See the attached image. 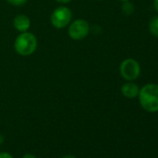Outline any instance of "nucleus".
Masks as SVG:
<instances>
[{
  "label": "nucleus",
  "instance_id": "ddd939ff",
  "mask_svg": "<svg viewBox=\"0 0 158 158\" xmlns=\"http://www.w3.org/2000/svg\"><path fill=\"white\" fill-rule=\"evenodd\" d=\"M153 6H154L155 10L158 12V0H153Z\"/></svg>",
  "mask_w": 158,
  "mask_h": 158
},
{
  "label": "nucleus",
  "instance_id": "9b49d317",
  "mask_svg": "<svg viewBox=\"0 0 158 158\" xmlns=\"http://www.w3.org/2000/svg\"><path fill=\"white\" fill-rule=\"evenodd\" d=\"M0 158H13V157L10 153L6 152H0Z\"/></svg>",
  "mask_w": 158,
  "mask_h": 158
},
{
  "label": "nucleus",
  "instance_id": "6e6552de",
  "mask_svg": "<svg viewBox=\"0 0 158 158\" xmlns=\"http://www.w3.org/2000/svg\"><path fill=\"white\" fill-rule=\"evenodd\" d=\"M149 30L152 35L158 37V16H154L149 23Z\"/></svg>",
  "mask_w": 158,
  "mask_h": 158
},
{
  "label": "nucleus",
  "instance_id": "0eeeda50",
  "mask_svg": "<svg viewBox=\"0 0 158 158\" xmlns=\"http://www.w3.org/2000/svg\"><path fill=\"white\" fill-rule=\"evenodd\" d=\"M14 27L22 32V33H24L26 31H28V29L30 28L31 26V22H30V19L25 16V15H18L15 17L14 19Z\"/></svg>",
  "mask_w": 158,
  "mask_h": 158
},
{
  "label": "nucleus",
  "instance_id": "4468645a",
  "mask_svg": "<svg viewBox=\"0 0 158 158\" xmlns=\"http://www.w3.org/2000/svg\"><path fill=\"white\" fill-rule=\"evenodd\" d=\"M56 1H58V2H60V3H63V4H65V3H69L71 0H56Z\"/></svg>",
  "mask_w": 158,
  "mask_h": 158
},
{
  "label": "nucleus",
  "instance_id": "7ed1b4c3",
  "mask_svg": "<svg viewBox=\"0 0 158 158\" xmlns=\"http://www.w3.org/2000/svg\"><path fill=\"white\" fill-rule=\"evenodd\" d=\"M120 73L127 81H133L140 74V65L134 59H126L120 64Z\"/></svg>",
  "mask_w": 158,
  "mask_h": 158
},
{
  "label": "nucleus",
  "instance_id": "f257e3e1",
  "mask_svg": "<svg viewBox=\"0 0 158 158\" xmlns=\"http://www.w3.org/2000/svg\"><path fill=\"white\" fill-rule=\"evenodd\" d=\"M139 101L141 107L149 113L158 112V85L147 84L139 89Z\"/></svg>",
  "mask_w": 158,
  "mask_h": 158
},
{
  "label": "nucleus",
  "instance_id": "f03ea898",
  "mask_svg": "<svg viewBox=\"0 0 158 158\" xmlns=\"http://www.w3.org/2000/svg\"><path fill=\"white\" fill-rule=\"evenodd\" d=\"M37 47V40L35 36L31 34L24 32L21 34L15 40L14 48L18 54L22 56H29L33 54Z\"/></svg>",
  "mask_w": 158,
  "mask_h": 158
},
{
  "label": "nucleus",
  "instance_id": "1a4fd4ad",
  "mask_svg": "<svg viewBox=\"0 0 158 158\" xmlns=\"http://www.w3.org/2000/svg\"><path fill=\"white\" fill-rule=\"evenodd\" d=\"M124 4L122 5V12L128 16V15H131L133 12H134V6L132 3H130L129 1H126V2H123Z\"/></svg>",
  "mask_w": 158,
  "mask_h": 158
},
{
  "label": "nucleus",
  "instance_id": "39448f33",
  "mask_svg": "<svg viewBox=\"0 0 158 158\" xmlns=\"http://www.w3.org/2000/svg\"><path fill=\"white\" fill-rule=\"evenodd\" d=\"M89 32V25L84 20H76L69 26L68 34L73 40H81L85 38Z\"/></svg>",
  "mask_w": 158,
  "mask_h": 158
},
{
  "label": "nucleus",
  "instance_id": "20e7f679",
  "mask_svg": "<svg viewBox=\"0 0 158 158\" xmlns=\"http://www.w3.org/2000/svg\"><path fill=\"white\" fill-rule=\"evenodd\" d=\"M72 19V12L68 8L60 7L56 9L51 14V23L54 27L58 29H61L66 27Z\"/></svg>",
  "mask_w": 158,
  "mask_h": 158
},
{
  "label": "nucleus",
  "instance_id": "9d476101",
  "mask_svg": "<svg viewBox=\"0 0 158 158\" xmlns=\"http://www.w3.org/2000/svg\"><path fill=\"white\" fill-rule=\"evenodd\" d=\"M7 1L12 5H15V6H22V5H24L26 3L27 0H7Z\"/></svg>",
  "mask_w": 158,
  "mask_h": 158
},
{
  "label": "nucleus",
  "instance_id": "dca6fc26",
  "mask_svg": "<svg viewBox=\"0 0 158 158\" xmlns=\"http://www.w3.org/2000/svg\"><path fill=\"white\" fill-rule=\"evenodd\" d=\"M61 158H76V157H74V156H73V155H65V156H63V157H61Z\"/></svg>",
  "mask_w": 158,
  "mask_h": 158
},
{
  "label": "nucleus",
  "instance_id": "f8f14e48",
  "mask_svg": "<svg viewBox=\"0 0 158 158\" xmlns=\"http://www.w3.org/2000/svg\"><path fill=\"white\" fill-rule=\"evenodd\" d=\"M23 158H36V157L32 153H26L23 156Z\"/></svg>",
  "mask_w": 158,
  "mask_h": 158
},
{
  "label": "nucleus",
  "instance_id": "2eb2a0df",
  "mask_svg": "<svg viewBox=\"0 0 158 158\" xmlns=\"http://www.w3.org/2000/svg\"><path fill=\"white\" fill-rule=\"evenodd\" d=\"M3 142H4V137H3V135L0 134V145H1Z\"/></svg>",
  "mask_w": 158,
  "mask_h": 158
},
{
  "label": "nucleus",
  "instance_id": "423d86ee",
  "mask_svg": "<svg viewBox=\"0 0 158 158\" xmlns=\"http://www.w3.org/2000/svg\"><path fill=\"white\" fill-rule=\"evenodd\" d=\"M139 88L137 84L132 83V82H127L125 83L122 88H121V92L122 94L127 98V99H134L138 97L139 92Z\"/></svg>",
  "mask_w": 158,
  "mask_h": 158
},
{
  "label": "nucleus",
  "instance_id": "f3484780",
  "mask_svg": "<svg viewBox=\"0 0 158 158\" xmlns=\"http://www.w3.org/2000/svg\"><path fill=\"white\" fill-rule=\"evenodd\" d=\"M120 1H122V2H126V1H129V0H120Z\"/></svg>",
  "mask_w": 158,
  "mask_h": 158
}]
</instances>
